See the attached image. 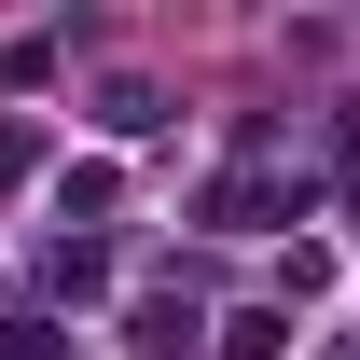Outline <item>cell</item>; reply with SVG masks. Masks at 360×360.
Returning <instances> with one entry per match:
<instances>
[{
	"label": "cell",
	"instance_id": "cell-1",
	"mask_svg": "<svg viewBox=\"0 0 360 360\" xmlns=\"http://www.w3.org/2000/svg\"><path fill=\"white\" fill-rule=\"evenodd\" d=\"M84 125H97V139H153V125H167V84H139V70H111Z\"/></svg>",
	"mask_w": 360,
	"mask_h": 360
},
{
	"label": "cell",
	"instance_id": "cell-2",
	"mask_svg": "<svg viewBox=\"0 0 360 360\" xmlns=\"http://www.w3.org/2000/svg\"><path fill=\"white\" fill-rule=\"evenodd\" d=\"M194 333H208L194 305H139V319H125V347H139V360H194Z\"/></svg>",
	"mask_w": 360,
	"mask_h": 360
},
{
	"label": "cell",
	"instance_id": "cell-3",
	"mask_svg": "<svg viewBox=\"0 0 360 360\" xmlns=\"http://www.w3.org/2000/svg\"><path fill=\"white\" fill-rule=\"evenodd\" d=\"M0 360H70V333L56 319H0Z\"/></svg>",
	"mask_w": 360,
	"mask_h": 360
},
{
	"label": "cell",
	"instance_id": "cell-4",
	"mask_svg": "<svg viewBox=\"0 0 360 360\" xmlns=\"http://www.w3.org/2000/svg\"><path fill=\"white\" fill-rule=\"evenodd\" d=\"M333 360H360V347H333Z\"/></svg>",
	"mask_w": 360,
	"mask_h": 360
}]
</instances>
